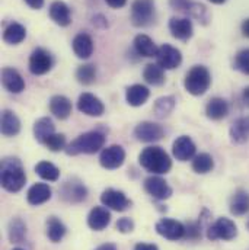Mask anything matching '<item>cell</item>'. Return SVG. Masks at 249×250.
<instances>
[{
    "label": "cell",
    "mask_w": 249,
    "mask_h": 250,
    "mask_svg": "<svg viewBox=\"0 0 249 250\" xmlns=\"http://www.w3.org/2000/svg\"><path fill=\"white\" fill-rule=\"evenodd\" d=\"M71 109L70 99L63 95H56L50 99V112L59 120H67L71 115Z\"/></svg>",
    "instance_id": "22"
},
{
    "label": "cell",
    "mask_w": 249,
    "mask_h": 250,
    "mask_svg": "<svg viewBox=\"0 0 249 250\" xmlns=\"http://www.w3.org/2000/svg\"><path fill=\"white\" fill-rule=\"evenodd\" d=\"M66 226L57 217H50L47 220V237L53 242V243H59L62 242L63 237L66 236Z\"/></svg>",
    "instance_id": "33"
},
{
    "label": "cell",
    "mask_w": 249,
    "mask_h": 250,
    "mask_svg": "<svg viewBox=\"0 0 249 250\" xmlns=\"http://www.w3.org/2000/svg\"><path fill=\"white\" fill-rule=\"evenodd\" d=\"M117 230L120 231V233H131L133 230H134V223H133V220L131 218H128V217H124V218H120L118 221H117Z\"/></svg>",
    "instance_id": "43"
},
{
    "label": "cell",
    "mask_w": 249,
    "mask_h": 250,
    "mask_svg": "<svg viewBox=\"0 0 249 250\" xmlns=\"http://www.w3.org/2000/svg\"><path fill=\"white\" fill-rule=\"evenodd\" d=\"M92 23H93L95 26H99V28H107V26H108V22H107V19H105L102 15L93 16V18H92Z\"/></svg>",
    "instance_id": "45"
},
{
    "label": "cell",
    "mask_w": 249,
    "mask_h": 250,
    "mask_svg": "<svg viewBox=\"0 0 249 250\" xmlns=\"http://www.w3.org/2000/svg\"><path fill=\"white\" fill-rule=\"evenodd\" d=\"M185 13H188L191 18H195L198 22H201L203 25H207L208 22V12H207V7L201 3H194V1H189Z\"/></svg>",
    "instance_id": "39"
},
{
    "label": "cell",
    "mask_w": 249,
    "mask_h": 250,
    "mask_svg": "<svg viewBox=\"0 0 249 250\" xmlns=\"http://www.w3.org/2000/svg\"><path fill=\"white\" fill-rule=\"evenodd\" d=\"M185 237L189 240L201 239V224L198 223H188L185 226Z\"/></svg>",
    "instance_id": "42"
},
{
    "label": "cell",
    "mask_w": 249,
    "mask_h": 250,
    "mask_svg": "<svg viewBox=\"0 0 249 250\" xmlns=\"http://www.w3.org/2000/svg\"><path fill=\"white\" fill-rule=\"evenodd\" d=\"M169 31L171 35L180 41H188L194 34L192 22L188 18H171Z\"/></svg>",
    "instance_id": "18"
},
{
    "label": "cell",
    "mask_w": 249,
    "mask_h": 250,
    "mask_svg": "<svg viewBox=\"0 0 249 250\" xmlns=\"http://www.w3.org/2000/svg\"><path fill=\"white\" fill-rule=\"evenodd\" d=\"M247 229L249 230V218H248V221H247Z\"/></svg>",
    "instance_id": "53"
},
{
    "label": "cell",
    "mask_w": 249,
    "mask_h": 250,
    "mask_svg": "<svg viewBox=\"0 0 249 250\" xmlns=\"http://www.w3.org/2000/svg\"><path fill=\"white\" fill-rule=\"evenodd\" d=\"M156 231L162 237L177 242L185 237V226L172 218H162L156 223Z\"/></svg>",
    "instance_id": "8"
},
{
    "label": "cell",
    "mask_w": 249,
    "mask_h": 250,
    "mask_svg": "<svg viewBox=\"0 0 249 250\" xmlns=\"http://www.w3.org/2000/svg\"><path fill=\"white\" fill-rule=\"evenodd\" d=\"M23 1H25L29 7L38 10V9H41V7L44 6V1H45V0H23Z\"/></svg>",
    "instance_id": "47"
},
{
    "label": "cell",
    "mask_w": 249,
    "mask_h": 250,
    "mask_svg": "<svg viewBox=\"0 0 249 250\" xmlns=\"http://www.w3.org/2000/svg\"><path fill=\"white\" fill-rule=\"evenodd\" d=\"M230 212L233 215H244L249 212V195L247 190L239 189L230 199Z\"/></svg>",
    "instance_id": "31"
},
{
    "label": "cell",
    "mask_w": 249,
    "mask_h": 250,
    "mask_svg": "<svg viewBox=\"0 0 249 250\" xmlns=\"http://www.w3.org/2000/svg\"><path fill=\"white\" fill-rule=\"evenodd\" d=\"M241 29H242V35H244V37H247V38H249V18L242 22Z\"/></svg>",
    "instance_id": "49"
},
{
    "label": "cell",
    "mask_w": 249,
    "mask_h": 250,
    "mask_svg": "<svg viewBox=\"0 0 249 250\" xmlns=\"http://www.w3.org/2000/svg\"><path fill=\"white\" fill-rule=\"evenodd\" d=\"M144 189L146 192L153 196L155 199L159 201H165L172 195V188L168 185V182L165 179H162L160 176H150L144 181Z\"/></svg>",
    "instance_id": "15"
},
{
    "label": "cell",
    "mask_w": 249,
    "mask_h": 250,
    "mask_svg": "<svg viewBox=\"0 0 249 250\" xmlns=\"http://www.w3.org/2000/svg\"><path fill=\"white\" fill-rule=\"evenodd\" d=\"M235 68L249 76V48L241 50L235 57Z\"/></svg>",
    "instance_id": "41"
},
{
    "label": "cell",
    "mask_w": 249,
    "mask_h": 250,
    "mask_svg": "<svg viewBox=\"0 0 249 250\" xmlns=\"http://www.w3.org/2000/svg\"><path fill=\"white\" fill-rule=\"evenodd\" d=\"M229 114V104L223 98H213L205 106V115L213 121H220Z\"/></svg>",
    "instance_id": "26"
},
{
    "label": "cell",
    "mask_w": 249,
    "mask_h": 250,
    "mask_svg": "<svg viewBox=\"0 0 249 250\" xmlns=\"http://www.w3.org/2000/svg\"><path fill=\"white\" fill-rule=\"evenodd\" d=\"M53 56L45 48H35L29 56V71L34 76H43L53 68Z\"/></svg>",
    "instance_id": "7"
},
{
    "label": "cell",
    "mask_w": 249,
    "mask_h": 250,
    "mask_svg": "<svg viewBox=\"0 0 249 250\" xmlns=\"http://www.w3.org/2000/svg\"><path fill=\"white\" fill-rule=\"evenodd\" d=\"M208 1H211V3H214V4H223L226 0H208Z\"/></svg>",
    "instance_id": "52"
},
{
    "label": "cell",
    "mask_w": 249,
    "mask_h": 250,
    "mask_svg": "<svg viewBox=\"0 0 249 250\" xmlns=\"http://www.w3.org/2000/svg\"><path fill=\"white\" fill-rule=\"evenodd\" d=\"M26 236V226L21 218H13L9 223V239L12 243H21Z\"/></svg>",
    "instance_id": "37"
},
{
    "label": "cell",
    "mask_w": 249,
    "mask_h": 250,
    "mask_svg": "<svg viewBox=\"0 0 249 250\" xmlns=\"http://www.w3.org/2000/svg\"><path fill=\"white\" fill-rule=\"evenodd\" d=\"M211 84V74L204 65H194L185 76L184 86L189 95L201 96L204 95Z\"/></svg>",
    "instance_id": "4"
},
{
    "label": "cell",
    "mask_w": 249,
    "mask_h": 250,
    "mask_svg": "<svg viewBox=\"0 0 249 250\" xmlns=\"http://www.w3.org/2000/svg\"><path fill=\"white\" fill-rule=\"evenodd\" d=\"M171 6L175 9V10H181V12H185L189 4V0H169Z\"/></svg>",
    "instance_id": "44"
},
{
    "label": "cell",
    "mask_w": 249,
    "mask_h": 250,
    "mask_svg": "<svg viewBox=\"0 0 249 250\" xmlns=\"http://www.w3.org/2000/svg\"><path fill=\"white\" fill-rule=\"evenodd\" d=\"M26 184V175L18 159H4L1 162V187L7 192H19Z\"/></svg>",
    "instance_id": "2"
},
{
    "label": "cell",
    "mask_w": 249,
    "mask_h": 250,
    "mask_svg": "<svg viewBox=\"0 0 249 250\" xmlns=\"http://www.w3.org/2000/svg\"><path fill=\"white\" fill-rule=\"evenodd\" d=\"M54 132H56V125H54L51 118L44 117V118H40V120L34 124V137H35V140H37L38 143H41V144H44V141H45L50 135H53Z\"/></svg>",
    "instance_id": "30"
},
{
    "label": "cell",
    "mask_w": 249,
    "mask_h": 250,
    "mask_svg": "<svg viewBox=\"0 0 249 250\" xmlns=\"http://www.w3.org/2000/svg\"><path fill=\"white\" fill-rule=\"evenodd\" d=\"M44 146L51 150V151H62L66 148V137L63 134H53L50 135L45 141H44Z\"/></svg>",
    "instance_id": "40"
},
{
    "label": "cell",
    "mask_w": 249,
    "mask_h": 250,
    "mask_svg": "<svg viewBox=\"0 0 249 250\" xmlns=\"http://www.w3.org/2000/svg\"><path fill=\"white\" fill-rule=\"evenodd\" d=\"M1 84L10 93H21L25 90V80L18 70L12 67H4L1 70Z\"/></svg>",
    "instance_id": "16"
},
{
    "label": "cell",
    "mask_w": 249,
    "mask_h": 250,
    "mask_svg": "<svg viewBox=\"0 0 249 250\" xmlns=\"http://www.w3.org/2000/svg\"><path fill=\"white\" fill-rule=\"evenodd\" d=\"M134 250H159L156 245H150V243H137L134 246Z\"/></svg>",
    "instance_id": "48"
},
{
    "label": "cell",
    "mask_w": 249,
    "mask_h": 250,
    "mask_svg": "<svg viewBox=\"0 0 249 250\" xmlns=\"http://www.w3.org/2000/svg\"><path fill=\"white\" fill-rule=\"evenodd\" d=\"M175 108V98L174 96H163V98H159L155 104V114L158 118H165L168 117Z\"/></svg>",
    "instance_id": "36"
},
{
    "label": "cell",
    "mask_w": 249,
    "mask_h": 250,
    "mask_svg": "<svg viewBox=\"0 0 249 250\" xmlns=\"http://www.w3.org/2000/svg\"><path fill=\"white\" fill-rule=\"evenodd\" d=\"M214 167V160L208 153H200L192 159V170L198 175H205Z\"/></svg>",
    "instance_id": "34"
},
{
    "label": "cell",
    "mask_w": 249,
    "mask_h": 250,
    "mask_svg": "<svg viewBox=\"0 0 249 250\" xmlns=\"http://www.w3.org/2000/svg\"><path fill=\"white\" fill-rule=\"evenodd\" d=\"M105 3L113 9H121L125 6L127 0H105Z\"/></svg>",
    "instance_id": "46"
},
{
    "label": "cell",
    "mask_w": 249,
    "mask_h": 250,
    "mask_svg": "<svg viewBox=\"0 0 249 250\" xmlns=\"http://www.w3.org/2000/svg\"><path fill=\"white\" fill-rule=\"evenodd\" d=\"M26 38V29L18 22H12L6 26L3 32V41L9 45H18Z\"/></svg>",
    "instance_id": "28"
},
{
    "label": "cell",
    "mask_w": 249,
    "mask_h": 250,
    "mask_svg": "<svg viewBox=\"0 0 249 250\" xmlns=\"http://www.w3.org/2000/svg\"><path fill=\"white\" fill-rule=\"evenodd\" d=\"M51 198V188L47 184H35L29 188L28 193H26V199L31 205H41L44 202H47Z\"/></svg>",
    "instance_id": "27"
},
{
    "label": "cell",
    "mask_w": 249,
    "mask_h": 250,
    "mask_svg": "<svg viewBox=\"0 0 249 250\" xmlns=\"http://www.w3.org/2000/svg\"><path fill=\"white\" fill-rule=\"evenodd\" d=\"M143 79L153 86H160L165 83V70L156 62V64H147L143 71Z\"/></svg>",
    "instance_id": "32"
},
{
    "label": "cell",
    "mask_w": 249,
    "mask_h": 250,
    "mask_svg": "<svg viewBox=\"0 0 249 250\" xmlns=\"http://www.w3.org/2000/svg\"><path fill=\"white\" fill-rule=\"evenodd\" d=\"M111 223V212L105 207H95L88 215V226L95 231H102Z\"/></svg>",
    "instance_id": "19"
},
{
    "label": "cell",
    "mask_w": 249,
    "mask_h": 250,
    "mask_svg": "<svg viewBox=\"0 0 249 250\" xmlns=\"http://www.w3.org/2000/svg\"><path fill=\"white\" fill-rule=\"evenodd\" d=\"M138 163L141 165V167L153 175L168 173L172 167V160L169 154L158 146L146 147L138 156Z\"/></svg>",
    "instance_id": "1"
},
{
    "label": "cell",
    "mask_w": 249,
    "mask_h": 250,
    "mask_svg": "<svg viewBox=\"0 0 249 250\" xmlns=\"http://www.w3.org/2000/svg\"><path fill=\"white\" fill-rule=\"evenodd\" d=\"M76 79L82 84H92L96 80V67L93 64H83L76 70Z\"/></svg>",
    "instance_id": "38"
},
{
    "label": "cell",
    "mask_w": 249,
    "mask_h": 250,
    "mask_svg": "<svg viewBox=\"0 0 249 250\" xmlns=\"http://www.w3.org/2000/svg\"><path fill=\"white\" fill-rule=\"evenodd\" d=\"M242 102L247 108H249V86H247L242 92Z\"/></svg>",
    "instance_id": "50"
},
{
    "label": "cell",
    "mask_w": 249,
    "mask_h": 250,
    "mask_svg": "<svg viewBox=\"0 0 249 250\" xmlns=\"http://www.w3.org/2000/svg\"><path fill=\"white\" fill-rule=\"evenodd\" d=\"M195 151H197V147L188 135H181L174 141L172 153H174L175 159L180 162H187V160L194 159Z\"/></svg>",
    "instance_id": "17"
},
{
    "label": "cell",
    "mask_w": 249,
    "mask_h": 250,
    "mask_svg": "<svg viewBox=\"0 0 249 250\" xmlns=\"http://www.w3.org/2000/svg\"><path fill=\"white\" fill-rule=\"evenodd\" d=\"M233 144H244L249 141V117H242L236 120L229 131Z\"/></svg>",
    "instance_id": "24"
},
{
    "label": "cell",
    "mask_w": 249,
    "mask_h": 250,
    "mask_svg": "<svg viewBox=\"0 0 249 250\" xmlns=\"http://www.w3.org/2000/svg\"><path fill=\"white\" fill-rule=\"evenodd\" d=\"M13 250H23V249H21V248H15Z\"/></svg>",
    "instance_id": "54"
},
{
    "label": "cell",
    "mask_w": 249,
    "mask_h": 250,
    "mask_svg": "<svg viewBox=\"0 0 249 250\" xmlns=\"http://www.w3.org/2000/svg\"><path fill=\"white\" fill-rule=\"evenodd\" d=\"M60 196L66 202H71V204H77L86 199L88 196V189L86 187L77 181V179H70L67 182L63 184L60 188Z\"/></svg>",
    "instance_id": "11"
},
{
    "label": "cell",
    "mask_w": 249,
    "mask_h": 250,
    "mask_svg": "<svg viewBox=\"0 0 249 250\" xmlns=\"http://www.w3.org/2000/svg\"><path fill=\"white\" fill-rule=\"evenodd\" d=\"M1 134L6 137H13L16 134H19L21 131V121L19 118L15 115V112L4 109L1 112Z\"/></svg>",
    "instance_id": "29"
},
{
    "label": "cell",
    "mask_w": 249,
    "mask_h": 250,
    "mask_svg": "<svg viewBox=\"0 0 249 250\" xmlns=\"http://www.w3.org/2000/svg\"><path fill=\"white\" fill-rule=\"evenodd\" d=\"M71 47H73L74 54L79 59L88 60L93 53V40L91 38V35H88L85 32H80L73 38Z\"/></svg>",
    "instance_id": "20"
},
{
    "label": "cell",
    "mask_w": 249,
    "mask_h": 250,
    "mask_svg": "<svg viewBox=\"0 0 249 250\" xmlns=\"http://www.w3.org/2000/svg\"><path fill=\"white\" fill-rule=\"evenodd\" d=\"M125 160V151L121 146H110L107 148H104L101 151V156H99V163L104 169H108V170H114V169H118L123 166Z\"/></svg>",
    "instance_id": "9"
},
{
    "label": "cell",
    "mask_w": 249,
    "mask_h": 250,
    "mask_svg": "<svg viewBox=\"0 0 249 250\" xmlns=\"http://www.w3.org/2000/svg\"><path fill=\"white\" fill-rule=\"evenodd\" d=\"M134 137L141 143H155L163 137V128L155 123H140L134 128Z\"/></svg>",
    "instance_id": "14"
},
{
    "label": "cell",
    "mask_w": 249,
    "mask_h": 250,
    "mask_svg": "<svg viewBox=\"0 0 249 250\" xmlns=\"http://www.w3.org/2000/svg\"><path fill=\"white\" fill-rule=\"evenodd\" d=\"M50 18L54 23L60 25V26H68L71 23V13H70V7L62 1V0H56L51 3L50 6Z\"/></svg>",
    "instance_id": "21"
},
{
    "label": "cell",
    "mask_w": 249,
    "mask_h": 250,
    "mask_svg": "<svg viewBox=\"0 0 249 250\" xmlns=\"http://www.w3.org/2000/svg\"><path fill=\"white\" fill-rule=\"evenodd\" d=\"M156 62L163 70H174L180 67V64L182 62V54L178 48L172 47L171 44H163L162 47H159Z\"/></svg>",
    "instance_id": "10"
},
{
    "label": "cell",
    "mask_w": 249,
    "mask_h": 250,
    "mask_svg": "<svg viewBox=\"0 0 249 250\" xmlns=\"http://www.w3.org/2000/svg\"><path fill=\"white\" fill-rule=\"evenodd\" d=\"M156 19V6L155 0H134L131 4L130 21L137 28L149 26Z\"/></svg>",
    "instance_id": "5"
},
{
    "label": "cell",
    "mask_w": 249,
    "mask_h": 250,
    "mask_svg": "<svg viewBox=\"0 0 249 250\" xmlns=\"http://www.w3.org/2000/svg\"><path fill=\"white\" fill-rule=\"evenodd\" d=\"M77 109L88 117H101L105 112V106L102 101L92 93H82L79 96Z\"/></svg>",
    "instance_id": "13"
},
{
    "label": "cell",
    "mask_w": 249,
    "mask_h": 250,
    "mask_svg": "<svg viewBox=\"0 0 249 250\" xmlns=\"http://www.w3.org/2000/svg\"><path fill=\"white\" fill-rule=\"evenodd\" d=\"M95 250H118V249H117V246H115V245H113V243H105V245H101L99 248H96Z\"/></svg>",
    "instance_id": "51"
},
{
    "label": "cell",
    "mask_w": 249,
    "mask_h": 250,
    "mask_svg": "<svg viewBox=\"0 0 249 250\" xmlns=\"http://www.w3.org/2000/svg\"><path fill=\"white\" fill-rule=\"evenodd\" d=\"M35 172L37 175L44 179V181H48V182H56L60 176V170L57 166H54L53 163L50 162H40L37 166H35Z\"/></svg>",
    "instance_id": "35"
},
{
    "label": "cell",
    "mask_w": 249,
    "mask_h": 250,
    "mask_svg": "<svg viewBox=\"0 0 249 250\" xmlns=\"http://www.w3.org/2000/svg\"><path fill=\"white\" fill-rule=\"evenodd\" d=\"M133 44H134V50H136L137 54L141 56V57L150 59V57H156V56H158L159 48L156 47V44L153 42V40H152L150 37L144 35V34L137 35V37L134 38V42H133Z\"/></svg>",
    "instance_id": "25"
},
{
    "label": "cell",
    "mask_w": 249,
    "mask_h": 250,
    "mask_svg": "<svg viewBox=\"0 0 249 250\" xmlns=\"http://www.w3.org/2000/svg\"><path fill=\"white\" fill-rule=\"evenodd\" d=\"M104 144H105V135L102 132L89 131V132L79 135L76 140H73L66 147V153L68 156L93 154V153H98L101 148H104Z\"/></svg>",
    "instance_id": "3"
},
{
    "label": "cell",
    "mask_w": 249,
    "mask_h": 250,
    "mask_svg": "<svg viewBox=\"0 0 249 250\" xmlns=\"http://www.w3.org/2000/svg\"><path fill=\"white\" fill-rule=\"evenodd\" d=\"M101 202H102L104 207H107L110 209H114V211H118V212H123V211H125L131 205L130 199L125 196L124 192L117 190V189H113V188L105 189L102 192Z\"/></svg>",
    "instance_id": "12"
},
{
    "label": "cell",
    "mask_w": 249,
    "mask_h": 250,
    "mask_svg": "<svg viewBox=\"0 0 249 250\" xmlns=\"http://www.w3.org/2000/svg\"><path fill=\"white\" fill-rule=\"evenodd\" d=\"M238 236V227L236 224L226 217L219 218L217 221H214L208 230H207V237L208 240L214 242V240H233Z\"/></svg>",
    "instance_id": "6"
},
{
    "label": "cell",
    "mask_w": 249,
    "mask_h": 250,
    "mask_svg": "<svg viewBox=\"0 0 249 250\" xmlns=\"http://www.w3.org/2000/svg\"><path fill=\"white\" fill-rule=\"evenodd\" d=\"M149 96H150V92L143 84H133V86H128L125 90V101L130 106L144 105Z\"/></svg>",
    "instance_id": "23"
}]
</instances>
